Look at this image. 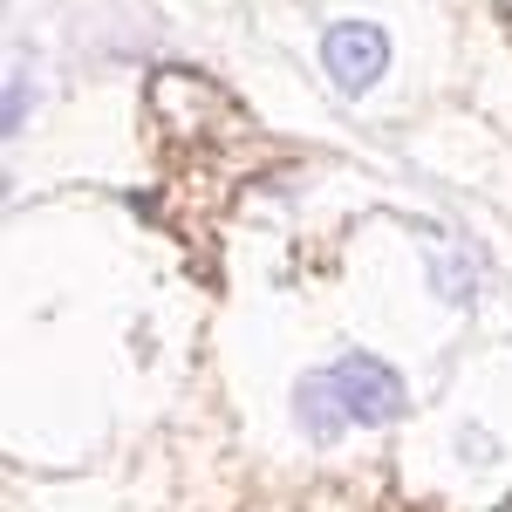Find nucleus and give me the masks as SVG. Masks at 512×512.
Wrapping results in <instances>:
<instances>
[{
  "label": "nucleus",
  "mask_w": 512,
  "mask_h": 512,
  "mask_svg": "<svg viewBox=\"0 0 512 512\" xmlns=\"http://www.w3.org/2000/svg\"><path fill=\"white\" fill-rule=\"evenodd\" d=\"M328 376H335V390L349 403V417L362 431H376V424H396L403 410H410V390H403V376H396L383 355L369 349H342L328 362Z\"/></svg>",
  "instance_id": "nucleus-1"
},
{
  "label": "nucleus",
  "mask_w": 512,
  "mask_h": 512,
  "mask_svg": "<svg viewBox=\"0 0 512 512\" xmlns=\"http://www.w3.org/2000/svg\"><path fill=\"white\" fill-rule=\"evenodd\" d=\"M321 69L342 96H369L376 82L390 76V35L376 21H335L321 35Z\"/></svg>",
  "instance_id": "nucleus-2"
},
{
  "label": "nucleus",
  "mask_w": 512,
  "mask_h": 512,
  "mask_svg": "<svg viewBox=\"0 0 512 512\" xmlns=\"http://www.w3.org/2000/svg\"><path fill=\"white\" fill-rule=\"evenodd\" d=\"M294 424H301V437H315V444H335V437L355 424L328 369H315V376H301V383H294Z\"/></svg>",
  "instance_id": "nucleus-3"
},
{
  "label": "nucleus",
  "mask_w": 512,
  "mask_h": 512,
  "mask_svg": "<svg viewBox=\"0 0 512 512\" xmlns=\"http://www.w3.org/2000/svg\"><path fill=\"white\" fill-rule=\"evenodd\" d=\"M28 123V76L14 69V82H7V130H21Z\"/></svg>",
  "instance_id": "nucleus-4"
}]
</instances>
